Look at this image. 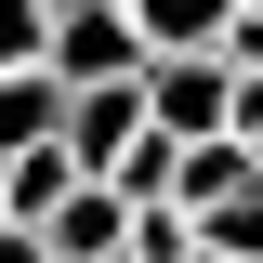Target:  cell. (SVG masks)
I'll return each mask as SVG.
<instances>
[{
	"label": "cell",
	"instance_id": "1",
	"mask_svg": "<svg viewBox=\"0 0 263 263\" xmlns=\"http://www.w3.org/2000/svg\"><path fill=\"white\" fill-rule=\"evenodd\" d=\"M132 66H145V40H132L119 0H53V27H40V79H53V92H105Z\"/></svg>",
	"mask_w": 263,
	"mask_h": 263
},
{
	"label": "cell",
	"instance_id": "2",
	"mask_svg": "<svg viewBox=\"0 0 263 263\" xmlns=\"http://www.w3.org/2000/svg\"><path fill=\"white\" fill-rule=\"evenodd\" d=\"M119 237H132V211L105 184H79V197H53V224H40V263H119Z\"/></svg>",
	"mask_w": 263,
	"mask_h": 263
},
{
	"label": "cell",
	"instance_id": "3",
	"mask_svg": "<svg viewBox=\"0 0 263 263\" xmlns=\"http://www.w3.org/2000/svg\"><path fill=\"white\" fill-rule=\"evenodd\" d=\"M119 13H132V40H145V53H211L237 0H119Z\"/></svg>",
	"mask_w": 263,
	"mask_h": 263
},
{
	"label": "cell",
	"instance_id": "4",
	"mask_svg": "<svg viewBox=\"0 0 263 263\" xmlns=\"http://www.w3.org/2000/svg\"><path fill=\"white\" fill-rule=\"evenodd\" d=\"M53 119H66V92L40 79V66H27V79H0V171L27 158V145H53Z\"/></svg>",
	"mask_w": 263,
	"mask_h": 263
},
{
	"label": "cell",
	"instance_id": "5",
	"mask_svg": "<svg viewBox=\"0 0 263 263\" xmlns=\"http://www.w3.org/2000/svg\"><path fill=\"white\" fill-rule=\"evenodd\" d=\"M40 27H53V0H0V79L40 66Z\"/></svg>",
	"mask_w": 263,
	"mask_h": 263
},
{
	"label": "cell",
	"instance_id": "6",
	"mask_svg": "<svg viewBox=\"0 0 263 263\" xmlns=\"http://www.w3.org/2000/svg\"><path fill=\"white\" fill-rule=\"evenodd\" d=\"M0 263H40V237H13V224H0Z\"/></svg>",
	"mask_w": 263,
	"mask_h": 263
},
{
	"label": "cell",
	"instance_id": "7",
	"mask_svg": "<svg viewBox=\"0 0 263 263\" xmlns=\"http://www.w3.org/2000/svg\"><path fill=\"white\" fill-rule=\"evenodd\" d=\"M237 13H263V0H237Z\"/></svg>",
	"mask_w": 263,
	"mask_h": 263
}]
</instances>
